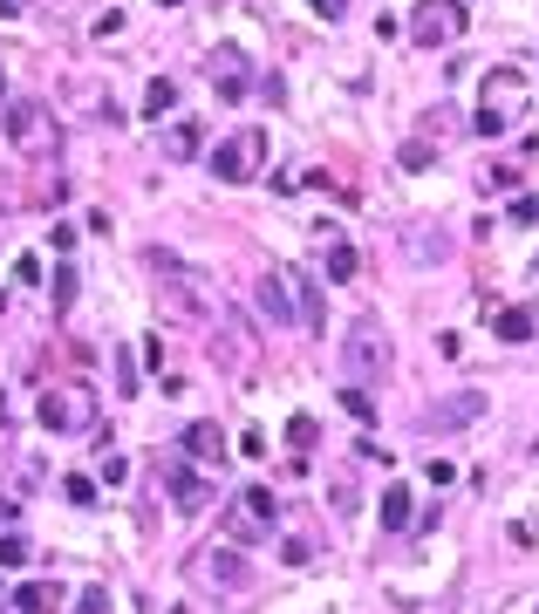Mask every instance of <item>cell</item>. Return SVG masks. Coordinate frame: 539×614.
Listing matches in <instances>:
<instances>
[{
    "label": "cell",
    "instance_id": "cell-28",
    "mask_svg": "<svg viewBox=\"0 0 539 614\" xmlns=\"http://www.w3.org/2000/svg\"><path fill=\"white\" fill-rule=\"evenodd\" d=\"M280 560H287V567H308L314 546H308V539H287V553H280Z\"/></svg>",
    "mask_w": 539,
    "mask_h": 614
},
{
    "label": "cell",
    "instance_id": "cell-4",
    "mask_svg": "<svg viewBox=\"0 0 539 614\" xmlns=\"http://www.w3.org/2000/svg\"><path fill=\"white\" fill-rule=\"evenodd\" d=\"M273 526H280V499H273L267 485H246V492H232V499H226V539H232V546L273 539Z\"/></svg>",
    "mask_w": 539,
    "mask_h": 614
},
{
    "label": "cell",
    "instance_id": "cell-15",
    "mask_svg": "<svg viewBox=\"0 0 539 614\" xmlns=\"http://www.w3.org/2000/svg\"><path fill=\"white\" fill-rule=\"evenodd\" d=\"M539 328V307H505V314H492V335L499 342H533Z\"/></svg>",
    "mask_w": 539,
    "mask_h": 614
},
{
    "label": "cell",
    "instance_id": "cell-23",
    "mask_svg": "<svg viewBox=\"0 0 539 614\" xmlns=\"http://www.w3.org/2000/svg\"><path fill=\"white\" fill-rule=\"evenodd\" d=\"M342 410H348V417H362V423L376 417V403H369V389H362V383H348V389H342Z\"/></svg>",
    "mask_w": 539,
    "mask_h": 614
},
{
    "label": "cell",
    "instance_id": "cell-30",
    "mask_svg": "<svg viewBox=\"0 0 539 614\" xmlns=\"http://www.w3.org/2000/svg\"><path fill=\"white\" fill-rule=\"evenodd\" d=\"M430 164V144H403V171H424Z\"/></svg>",
    "mask_w": 539,
    "mask_h": 614
},
{
    "label": "cell",
    "instance_id": "cell-13",
    "mask_svg": "<svg viewBox=\"0 0 539 614\" xmlns=\"http://www.w3.org/2000/svg\"><path fill=\"white\" fill-rule=\"evenodd\" d=\"M164 492H171V499H178V512H205V505H212V492H205V478H198L192 464H164Z\"/></svg>",
    "mask_w": 539,
    "mask_h": 614
},
{
    "label": "cell",
    "instance_id": "cell-29",
    "mask_svg": "<svg viewBox=\"0 0 539 614\" xmlns=\"http://www.w3.org/2000/svg\"><path fill=\"white\" fill-rule=\"evenodd\" d=\"M76 614H110V594H103V587H89V594H82V608Z\"/></svg>",
    "mask_w": 539,
    "mask_h": 614
},
{
    "label": "cell",
    "instance_id": "cell-33",
    "mask_svg": "<svg viewBox=\"0 0 539 614\" xmlns=\"http://www.w3.org/2000/svg\"><path fill=\"white\" fill-rule=\"evenodd\" d=\"M157 7H178V0H157Z\"/></svg>",
    "mask_w": 539,
    "mask_h": 614
},
{
    "label": "cell",
    "instance_id": "cell-18",
    "mask_svg": "<svg viewBox=\"0 0 539 614\" xmlns=\"http://www.w3.org/2000/svg\"><path fill=\"white\" fill-rule=\"evenodd\" d=\"M287 287H294V314L308 321V328H321L328 314H321V280H308V273H287Z\"/></svg>",
    "mask_w": 539,
    "mask_h": 614
},
{
    "label": "cell",
    "instance_id": "cell-17",
    "mask_svg": "<svg viewBox=\"0 0 539 614\" xmlns=\"http://www.w3.org/2000/svg\"><path fill=\"white\" fill-rule=\"evenodd\" d=\"M14 608L21 614H55L62 608V587H55V580H28V587H14Z\"/></svg>",
    "mask_w": 539,
    "mask_h": 614
},
{
    "label": "cell",
    "instance_id": "cell-2",
    "mask_svg": "<svg viewBox=\"0 0 539 614\" xmlns=\"http://www.w3.org/2000/svg\"><path fill=\"white\" fill-rule=\"evenodd\" d=\"M519 116H526V76H519V69H492L471 130H478V137H505V130H519Z\"/></svg>",
    "mask_w": 539,
    "mask_h": 614
},
{
    "label": "cell",
    "instance_id": "cell-1",
    "mask_svg": "<svg viewBox=\"0 0 539 614\" xmlns=\"http://www.w3.org/2000/svg\"><path fill=\"white\" fill-rule=\"evenodd\" d=\"M335 355H342L348 383H383V376H389V328L376 321V314H355L348 335L335 342Z\"/></svg>",
    "mask_w": 539,
    "mask_h": 614
},
{
    "label": "cell",
    "instance_id": "cell-10",
    "mask_svg": "<svg viewBox=\"0 0 539 614\" xmlns=\"http://www.w3.org/2000/svg\"><path fill=\"white\" fill-rule=\"evenodd\" d=\"M403 253H410L417 267H444V260H451V232H437L430 219H410V226H403Z\"/></svg>",
    "mask_w": 539,
    "mask_h": 614
},
{
    "label": "cell",
    "instance_id": "cell-14",
    "mask_svg": "<svg viewBox=\"0 0 539 614\" xmlns=\"http://www.w3.org/2000/svg\"><path fill=\"white\" fill-rule=\"evenodd\" d=\"M321 273L328 280H355V246L342 226H321Z\"/></svg>",
    "mask_w": 539,
    "mask_h": 614
},
{
    "label": "cell",
    "instance_id": "cell-16",
    "mask_svg": "<svg viewBox=\"0 0 539 614\" xmlns=\"http://www.w3.org/2000/svg\"><path fill=\"white\" fill-rule=\"evenodd\" d=\"M185 458H198V464H219V458H226L219 423H192V430H185Z\"/></svg>",
    "mask_w": 539,
    "mask_h": 614
},
{
    "label": "cell",
    "instance_id": "cell-27",
    "mask_svg": "<svg viewBox=\"0 0 539 614\" xmlns=\"http://www.w3.org/2000/svg\"><path fill=\"white\" fill-rule=\"evenodd\" d=\"M62 492H69V505H96V478H62Z\"/></svg>",
    "mask_w": 539,
    "mask_h": 614
},
{
    "label": "cell",
    "instance_id": "cell-25",
    "mask_svg": "<svg viewBox=\"0 0 539 614\" xmlns=\"http://www.w3.org/2000/svg\"><path fill=\"white\" fill-rule=\"evenodd\" d=\"M505 219H512V226H533V219H539V198H526V192H519L512 205H505Z\"/></svg>",
    "mask_w": 539,
    "mask_h": 614
},
{
    "label": "cell",
    "instance_id": "cell-9",
    "mask_svg": "<svg viewBox=\"0 0 539 614\" xmlns=\"http://www.w3.org/2000/svg\"><path fill=\"white\" fill-rule=\"evenodd\" d=\"M192 574L205 580V587H246V580H253V567H246V553L226 539V546H205V553H198Z\"/></svg>",
    "mask_w": 539,
    "mask_h": 614
},
{
    "label": "cell",
    "instance_id": "cell-8",
    "mask_svg": "<svg viewBox=\"0 0 539 614\" xmlns=\"http://www.w3.org/2000/svg\"><path fill=\"white\" fill-rule=\"evenodd\" d=\"M458 28H464V7H458V0H417V14H410V41H417V48L458 41Z\"/></svg>",
    "mask_w": 539,
    "mask_h": 614
},
{
    "label": "cell",
    "instance_id": "cell-7",
    "mask_svg": "<svg viewBox=\"0 0 539 614\" xmlns=\"http://www.w3.org/2000/svg\"><path fill=\"white\" fill-rule=\"evenodd\" d=\"M41 423L62 437V430H89L96 423V389L89 383H62V389H48L41 396Z\"/></svg>",
    "mask_w": 539,
    "mask_h": 614
},
{
    "label": "cell",
    "instance_id": "cell-31",
    "mask_svg": "<svg viewBox=\"0 0 539 614\" xmlns=\"http://www.w3.org/2000/svg\"><path fill=\"white\" fill-rule=\"evenodd\" d=\"M308 7L321 14V21H342V14H348V0H308Z\"/></svg>",
    "mask_w": 539,
    "mask_h": 614
},
{
    "label": "cell",
    "instance_id": "cell-3",
    "mask_svg": "<svg viewBox=\"0 0 539 614\" xmlns=\"http://www.w3.org/2000/svg\"><path fill=\"white\" fill-rule=\"evenodd\" d=\"M151 273H157V294H164V307H171V314H219L212 287H205V273H192L185 260L151 253Z\"/></svg>",
    "mask_w": 539,
    "mask_h": 614
},
{
    "label": "cell",
    "instance_id": "cell-21",
    "mask_svg": "<svg viewBox=\"0 0 539 614\" xmlns=\"http://www.w3.org/2000/svg\"><path fill=\"white\" fill-rule=\"evenodd\" d=\"M171 103H178V82H171V76H157L151 89H144V116H164Z\"/></svg>",
    "mask_w": 539,
    "mask_h": 614
},
{
    "label": "cell",
    "instance_id": "cell-19",
    "mask_svg": "<svg viewBox=\"0 0 539 614\" xmlns=\"http://www.w3.org/2000/svg\"><path fill=\"white\" fill-rule=\"evenodd\" d=\"M417 505H410V485H389L383 492V533H410Z\"/></svg>",
    "mask_w": 539,
    "mask_h": 614
},
{
    "label": "cell",
    "instance_id": "cell-11",
    "mask_svg": "<svg viewBox=\"0 0 539 614\" xmlns=\"http://www.w3.org/2000/svg\"><path fill=\"white\" fill-rule=\"evenodd\" d=\"M478 417H485V389H458V396H444V403L424 410L430 430H458V423H478Z\"/></svg>",
    "mask_w": 539,
    "mask_h": 614
},
{
    "label": "cell",
    "instance_id": "cell-24",
    "mask_svg": "<svg viewBox=\"0 0 539 614\" xmlns=\"http://www.w3.org/2000/svg\"><path fill=\"white\" fill-rule=\"evenodd\" d=\"M0 567H28V539L21 533H0Z\"/></svg>",
    "mask_w": 539,
    "mask_h": 614
},
{
    "label": "cell",
    "instance_id": "cell-22",
    "mask_svg": "<svg viewBox=\"0 0 539 614\" xmlns=\"http://www.w3.org/2000/svg\"><path fill=\"white\" fill-rule=\"evenodd\" d=\"M76 280H82V273L69 267V260H62V267H55V287H48V294H55V314H62V307L76 301Z\"/></svg>",
    "mask_w": 539,
    "mask_h": 614
},
{
    "label": "cell",
    "instance_id": "cell-5",
    "mask_svg": "<svg viewBox=\"0 0 539 614\" xmlns=\"http://www.w3.org/2000/svg\"><path fill=\"white\" fill-rule=\"evenodd\" d=\"M260 157H267V130L246 123V130H232L226 144L212 151V178H219V185H246V178L260 171Z\"/></svg>",
    "mask_w": 539,
    "mask_h": 614
},
{
    "label": "cell",
    "instance_id": "cell-32",
    "mask_svg": "<svg viewBox=\"0 0 539 614\" xmlns=\"http://www.w3.org/2000/svg\"><path fill=\"white\" fill-rule=\"evenodd\" d=\"M14 14H21V0H0V21H14Z\"/></svg>",
    "mask_w": 539,
    "mask_h": 614
},
{
    "label": "cell",
    "instance_id": "cell-34",
    "mask_svg": "<svg viewBox=\"0 0 539 614\" xmlns=\"http://www.w3.org/2000/svg\"><path fill=\"white\" fill-rule=\"evenodd\" d=\"M0 96H7V76H0Z\"/></svg>",
    "mask_w": 539,
    "mask_h": 614
},
{
    "label": "cell",
    "instance_id": "cell-12",
    "mask_svg": "<svg viewBox=\"0 0 539 614\" xmlns=\"http://www.w3.org/2000/svg\"><path fill=\"white\" fill-rule=\"evenodd\" d=\"M253 301H260V314H267V321H273V335L301 321V314H294V287H287V273H267V280L253 287Z\"/></svg>",
    "mask_w": 539,
    "mask_h": 614
},
{
    "label": "cell",
    "instance_id": "cell-26",
    "mask_svg": "<svg viewBox=\"0 0 539 614\" xmlns=\"http://www.w3.org/2000/svg\"><path fill=\"white\" fill-rule=\"evenodd\" d=\"M287 437H294V451H314L321 430H314V417H294V423H287Z\"/></svg>",
    "mask_w": 539,
    "mask_h": 614
},
{
    "label": "cell",
    "instance_id": "cell-6",
    "mask_svg": "<svg viewBox=\"0 0 539 614\" xmlns=\"http://www.w3.org/2000/svg\"><path fill=\"white\" fill-rule=\"evenodd\" d=\"M0 130H7V144L14 151H28V157H48L55 151V116L41 110V103H7V116H0Z\"/></svg>",
    "mask_w": 539,
    "mask_h": 614
},
{
    "label": "cell",
    "instance_id": "cell-20",
    "mask_svg": "<svg viewBox=\"0 0 539 614\" xmlns=\"http://www.w3.org/2000/svg\"><path fill=\"white\" fill-rule=\"evenodd\" d=\"M198 144H205V130H198L192 116H185V123H171V137H164V157H198Z\"/></svg>",
    "mask_w": 539,
    "mask_h": 614
},
{
    "label": "cell",
    "instance_id": "cell-35",
    "mask_svg": "<svg viewBox=\"0 0 539 614\" xmlns=\"http://www.w3.org/2000/svg\"><path fill=\"white\" fill-rule=\"evenodd\" d=\"M533 280H539V267H533Z\"/></svg>",
    "mask_w": 539,
    "mask_h": 614
}]
</instances>
